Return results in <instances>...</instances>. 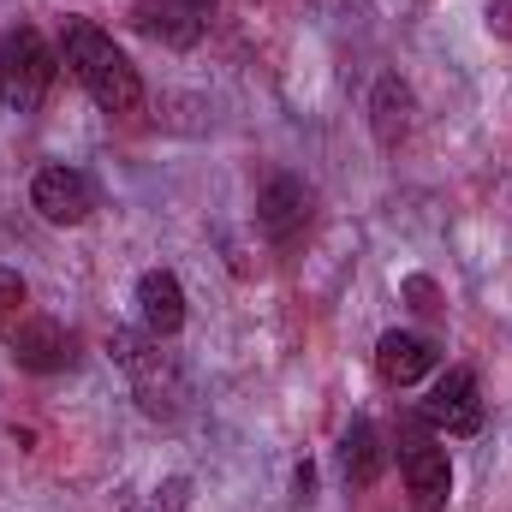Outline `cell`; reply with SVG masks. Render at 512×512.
I'll list each match as a JSON object with an SVG mask.
<instances>
[{
    "label": "cell",
    "instance_id": "obj_1",
    "mask_svg": "<svg viewBox=\"0 0 512 512\" xmlns=\"http://www.w3.org/2000/svg\"><path fill=\"white\" fill-rule=\"evenodd\" d=\"M60 66L78 78V90L108 120H137L143 114V78H137V66L126 60V48L96 18H66L60 24Z\"/></svg>",
    "mask_w": 512,
    "mask_h": 512
},
{
    "label": "cell",
    "instance_id": "obj_2",
    "mask_svg": "<svg viewBox=\"0 0 512 512\" xmlns=\"http://www.w3.org/2000/svg\"><path fill=\"white\" fill-rule=\"evenodd\" d=\"M108 352H114V364L131 376V393H137L143 417H155V423L185 417V405H191L185 364H179L173 352H161V340H155L149 328H143V334H137V328H114Z\"/></svg>",
    "mask_w": 512,
    "mask_h": 512
},
{
    "label": "cell",
    "instance_id": "obj_3",
    "mask_svg": "<svg viewBox=\"0 0 512 512\" xmlns=\"http://www.w3.org/2000/svg\"><path fill=\"white\" fill-rule=\"evenodd\" d=\"M54 72H60V54L42 42L36 24H12L0 36V108L6 114H36L54 90Z\"/></svg>",
    "mask_w": 512,
    "mask_h": 512
},
{
    "label": "cell",
    "instance_id": "obj_4",
    "mask_svg": "<svg viewBox=\"0 0 512 512\" xmlns=\"http://www.w3.org/2000/svg\"><path fill=\"white\" fill-rule=\"evenodd\" d=\"M399 471H405V495L417 512H447V495H453V459L441 447V435L411 411L399 423Z\"/></svg>",
    "mask_w": 512,
    "mask_h": 512
},
{
    "label": "cell",
    "instance_id": "obj_5",
    "mask_svg": "<svg viewBox=\"0 0 512 512\" xmlns=\"http://www.w3.org/2000/svg\"><path fill=\"white\" fill-rule=\"evenodd\" d=\"M417 417H423L441 441H465V435H477V429H483V393H477V376H471V370H447V376H435L429 399L417 405Z\"/></svg>",
    "mask_w": 512,
    "mask_h": 512
},
{
    "label": "cell",
    "instance_id": "obj_6",
    "mask_svg": "<svg viewBox=\"0 0 512 512\" xmlns=\"http://www.w3.org/2000/svg\"><path fill=\"white\" fill-rule=\"evenodd\" d=\"M310 215H316V191H310L298 173H274V179L262 185V197H256V227H262L268 245H280V251H292V245L304 239Z\"/></svg>",
    "mask_w": 512,
    "mask_h": 512
},
{
    "label": "cell",
    "instance_id": "obj_7",
    "mask_svg": "<svg viewBox=\"0 0 512 512\" xmlns=\"http://www.w3.org/2000/svg\"><path fill=\"white\" fill-rule=\"evenodd\" d=\"M6 352H12L18 370L54 376V370H66V364L78 358V334H72L66 322H54V316H18V322L6 328Z\"/></svg>",
    "mask_w": 512,
    "mask_h": 512
},
{
    "label": "cell",
    "instance_id": "obj_8",
    "mask_svg": "<svg viewBox=\"0 0 512 512\" xmlns=\"http://www.w3.org/2000/svg\"><path fill=\"white\" fill-rule=\"evenodd\" d=\"M30 203H36V215L48 227H84L96 215V185H90V173L54 161V167H42L30 179Z\"/></svg>",
    "mask_w": 512,
    "mask_h": 512
},
{
    "label": "cell",
    "instance_id": "obj_9",
    "mask_svg": "<svg viewBox=\"0 0 512 512\" xmlns=\"http://www.w3.org/2000/svg\"><path fill=\"white\" fill-rule=\"evenodd\" d=\"M209 12H215V6H203V0H137V6H131V24H137L149 42L191 48V42H203Z\"/></svg>",
    "mask_w": 512,
    "mask_h": 512
},
{
    "label": "cell",
    "instance_id": "obj_10",
    "mask_svg": "<svg viewBox=\"0 0 512 512\" xmlns=\"http://www.w3.org/2000/svg\"><path fill=\"white\" fill-rule=\"evenodd\" d=\"M441 364V346L429 334H411V328H387L376 340V376L387 387H417L423 376H435Z\"/></svg>",
    "mask_w": 512,
    "mask_h": 512
},
{
    "label": "cell",
    "instance_id": "obj_11",
    "mask_svg": "<svg viewBox=\"0 0 512 512\" xmlns=\"http://www.w3.org/2000/svg\"><path fill=\"white\" fill-rule=\"evenodd\" d=\"M137 316L155 340H173L185 328V286L173 268H143L137 274Z\"/></svg>",
    "mask_w": 512,
    "mask_h": 512
},
{
    "label": "cell",
    "instance_id": "obj_12",
    "mask_svg": "<svg viewBox=\"0 0 512 512\" xmlns=\"http://www.w3.org/2000/svg\"><path fill=\"white\" fill-rule=\"evenodd\" d=\"M417 126V96H411V84L399 78V72H382L376 78V96H370V131H376V143L382 149H399L405 137Z\"/></svg>",
    "mask_w": 512,
    "mask_h": 512
},
{
    "label": "cell",
    "instance_id": "obj_13",
    "mask_svg": "<svg viewBox=\"0 0 512 512\" xmlns=\"http://www.w3.org/2000/svg\"><path fill=\"white\" fill-rule=\"evenodd\" d=\"M382 465H387L382 435H376L370 417H358V423L340 435V477H346V489H370V483L382 477Z\"/></svg>",
    "mask_w": 512,
    "mask_h": 512
},
{
    "label": "cell",
    "instance_id": "obj_14",
    "mask_svg": "<svg viewBox=\"0 0 512 512\" xmlns=\"http://www.w3.org/2000/svg\"><path fill=\"white\" fill-rule=\"evenodd\" d=\"M143 512H191V483H185V477H167V483L143 501Z\"/></svg>",
    "mask_w": 512,
    "mask_h": 512
},
{
    "label": "cell",
    "instance_id": "obj_15",
    "mask_svg": "<svg viewBox=\"0 0 512 512\" xmlns=\"http://www.w3.org/2000/svg\"><path fill=\"white\" fill-rule=\"evenodd\" d=\"M405 298H411V310H417V316H441V298H435V280H423V274H411V280H405Z\"/></svg>",
    "mask_w": 512,
    "mask_h": 512
},
{
    "label": "cell",
    "instance_id": "obj_16",
    "mask_svg": "<svg viewBox=\"0 0 512 512\" xmlns=\"http://www.w3.org/2000/svg\"><path fill=\"white\" fill-rule=\"evenodd\" d=\"M501 30L512 36V0H501Z\"/></svg>",
    "mask_w": 512,
    "mask_h": 512
},
{
    "label": "cell",
    "instance_id": "obj_17",
    "mask_svg": "<svg viewBox=\"0 0 512 512\" xmlns=\"http://www.w3.org/2000/svg\"><path fill=\"white\" fill-rule=\"evenodd\" d=\"M0 340H6V316H0Z\"/></svg>",
    "mask_w": 512,
    "mask_h": 512
},
{
    "label": "cell",
    "instance_id": "obj_18",
    "mask_svg": "<svg viewBox=\"0 0 512 512\" xmlns=\"http://www.w3.org/2000/svg\"><path fill=\"white\" fill-rule=\"evenodd\" d=\"M203 6H221V0H203Z\"/></svg>",
    "mask_w": 512,
    "mask_h": 512
}]
</instances>
